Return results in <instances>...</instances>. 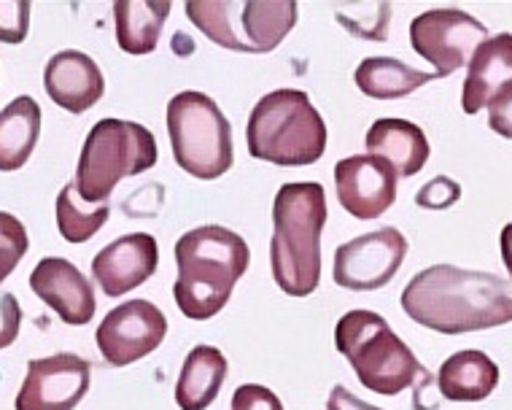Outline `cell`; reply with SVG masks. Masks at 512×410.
<instances>
[{
    "mask_svg": "<svg viewBox=\"0 0 512 410\" xmlns=\"http://www.w3.org/2000/svg\"><path fill=\"white\" fill-rule=\"evenodd\" d=\"M170 14L168 0H116V44L124 54H149L157 49Z\"/></svg>",
    "mask_w": 512,
    "mask_h": 410,
    "instance_id": "21",
    "label": "cell"
},
{
    "mask_svg": "<svg viewBox=\"0 0 512 410\" xmlns=\"http://www.w3.org/2000/svg\"><path fill=\"white\" fill-rule=\"evenodd\" d=\"M335 14L345 30L367 41H383L389 33L391 3H354L345 9H335Z\"/></svg>",
    "mask_w": 512,
    "mask_h": 410,
    "instance_id": "25",
    "label": "cell"
},
{
    "mask_svg": "<svg viewBox=\"0 0 512 410\" xmlns=\"http://www.w3.org/2000/svg\"><path fill=\"white\" fill-rule=\"evenodd\" d=\"M108 216H111V208L106 203L98 205L95 211L81 208L76 200V184H65L57 195V227L68 243H84L95 238L100 227L108 222Z\"/></svg>",
    "mask_w": 512,
    "mask_h": 410,
    "instance_id": "24",
    "label": "cell"
},
{
    "mask_svg": "<svg viewBox=\"0 0 512 410\" xmlns=\"http://www.w3.org/2000/svg\"><path fill=\"white\" fill-rule=\"evenodd\" d=\"M168 335V319L149 300H130L108 311L98 327V348L111 367H127L149 357Z\"/></svg>",
    "mask_w": 512,
    "mask_h": 410,
    "instance_id": "11",
    "label": "cell"
},
{
    "mask_svg": "<svg viewBox=\"0 0 512 410\" xmlns=\"http://www.w3.org/2000/svg\"><path fill=\"white\" fill-rule=\"evenodd\" d=\"M168 135L178 168L213 181L232 168V125L205 92H178L168 103Z\"/></svg>",
    "mask_w": 512,
    "mask_h": 410,
    "instance_id": "8",
    "label": "cell"
},
{
    "mask_svg": "<svg viewBox=\"0 0 512 410\" xmlns=\"http://www.w3.org/2000/svg\"><path fill=\"white\" fill-rule=\"evenodd\" d=\"M367 152L386 160L397 176L410 179L429 160V141L421 127L407 119H378L364 138Z\"/></svg>",
    "mask_w": 512,
    "mask_h": 410,
    "instance_id": "18",
    "label": "cell"
},
{
    "mask_svg": "<svg viewBox=\"0 0 512 410\" xmlns=\"http://www.w3.org/2000/svg\"><path fill=\"white\" fill-rule=\"evenodd\" d=\"M335 346L354 367L359 384L370 392L394 397L413 384H418V394L434 389L432 373L415 359L410 346L397 338V332L391 330L389 321L380 313L359 308L340 316Z\"/></svg>",
    "mask_w": 512,
    "mask_h": 410,
    "instance_id": "4",
    "label": "cell"
},
{
    "mask_svg": "<svg viewBox=\"0 0 512 410\" xmlns=\"http://www.w3.org/2000/svg\"><path fill=\"white\" fill-rule=\"evenodd\" d=\"M486 38L488 27L461 9L424 11L410 22V44L437 68V79L464 68Z\"/></svg>",
    "mask_w": 512,
    "mask_h": 410,
    "instance_id": "9",
    "label": "cell"
},
{
    "mask_svg": "<svg viewBox=\"0 0 512 410\" xmlns=\"http://www.w3.org/2000/svg\"><path fill=\"white\" fill-rule=\"evenodd\" d=\"M397 170L375 154L345 157L335 165L337 200L354 219H378L397 203Z\"/></svg>",
    "mask_w": 512,
    "mask_h": 410,
    "instance_id": "13",
    "label": "cell"
},
{
    "mask_svg": "<svg viewBox=\"0 0 512 410\" xmlns=\"http://www.w3.org/2000/svg\"><path fill=\"white\" fill-rule=\"evenodd\" d=\"M499 386V367L488 354L469 348L442 362L437 392L453 402H480Z\"/></svg>",
    "mask_w": 512,
    "mask_h": 410,
    "instance_id": "19",
    "label": "cell"
},
{
    "mask_svg": "<svg viewBox=\"0 0 512 410\" xmlns=\"http://www.w3.org/2000/svg\"><path fill=\"white\" fill-rule=\"evenodd\" d=\"M507 84H512V33H499L477 46L467 63V79L461 92L464 114L475 116Z\"/></svg>",
    "mask_w": 512,
    "mask_h": 410,
    "instance_id": "17",
    "label": "cell"
},
{
    "mask_svg": "<svg viewBox=\"0 0 512 410\" xmlns=\"http://www.w3.org/2000/svg\"><path fill=\"white\" fill-rule=\"evenodd\" d=\"M248 243L238 232L205 224L184 232L176 243L178 278L173 284L178 311L208 321L230 303L232 289L248 270Z\"/></svg>",
    "mask_w": 512,
    "mask_h": 410,
    "instance_id": "2",
    "label": "cell"
},
{
    "mask_svg": "<svg viewBox=\"0 0 512 410\" xmlns=\"http://www.w3.org/2000/svg\"><path fill=\"white\" fill-rule=\"evenodd\" d=\"M159 265L157 238L149 232H130L108 243L92 259V276L108 297H122L146 284Z\"/></svg>",
    "mask_w": 512,
    "mask_h": 410,
    "instance_id": "15",
    "label": "cell"
},
{
    "mask_svg": "<svg viewBox=\"0 0 512 410\" xmlns=\"http://www.w3.org/2000/svg\"><path fill=\"white\" fill-rule=\"evenodd\" d=\"M502 262L507 273H510V284H512V224H507L502 230Z\"/></svg>",
    "mask_w": 512,
    "mask_h": 410,
    "instance_id": "33",
    "label": "cell"
},
{
    "mask_svg": "<svg viewBox=\"0 0 512 410\" xmlns=\"http://www.w3.org/2000/svg\"><path fill=\"white\" fill-rule=\"evenodd\" d=\"M407 254V238L397 227L351 238L335 251V284L351 292H375L391 284Z\"/></svg>",
    "mask_w": 512,
    "mask_h": 410,
    "instance_id": "10",
    "label": "cell"
},
{
    "mask_svg": "<svg viewBox=\"0 0 512 410\" xmlns=\"http://www.w3.org/2000/svg\"><path fill=\"white\" fill-rule=\"evenodd\" d=\"M92 365L79 354L33 359L17 394V410H73L89 392Z\"/></svg>",
    "mask_w": 512,
    "mask_h": 410,
    "instance_id": "12",
    "label": "cell"
},
{
    "mask_svg": "<svg viewBox=\"0 0 512 410\" xmlns=\"http://www.w3.org/2000/svg\"><path fill=\"white\" fill-rule=\"evenodd\" d=\"M327 192L316 181L283 184L273 203L270 265L275 284L289 297H308L321 281V232Z\"/></svg>",
    "mask_w": 512,
    "mask_h": 410,
    "instance_id": "3",
    "label": "cell"
},
{
    "mask_svg": "<svg viewBox=\"0 0 512 410\" xmlns=\"http://www.w3.org/2000/svg\"><path fill=\"white\" fill-rule=\"evenodd\" d=\"M19 324H22V308H19L17 297L9 292L0 295V351L17 340Z\"/></svg>",
    "mask_w": 512,
    "mask_h": 410,
    "instance_id": "31",
    "label": "cell"
},
{
    "mask_svg": "<svg viewBox=\"0 0 512 410\" xmlns=\"http://www.w3.org/2000/svg\"><path fill=\"white\" fill-rule=\"evenodd\" d=\"M402 311L442 335L494 330L512 321V284L496 273L432 265L410 278Z\"/></svg>",
    "mask_w": 512,
    "mask_h": 410,
    "instance_id": "1",
    "label": "cell"
},
{
    "mask_svg": "<svg viewBox=\"0 0 512 410\" xmlns=\"http://www.w3.org/2000/svg\"><path fill=\"white\" fill-rule=\"evenodd\" d=\"M44 87L46 95L57 106L71 114H84L103 98L106 79L89 54L79 52V49H65L46 63Z\"/></svg>",
    "mask_w": 512,
    "mask_h": 410,
    "instance_id": "16",
    "label": "cell"
},
{
    "mask_svg": "<svg viewBox=\"0 0 512 410\" xmlns=\"http://www.w3.org/2000/svg\"><path fill=\"white\" fill-rule=\"evenodd\" d=\"M432 79H437L434 73L415 71L394 57H367L356 68V87L375 100L407 98Z\"/></svg>",
    "mask_w": 512,
    "mask_h": 410,
    "instance_id": "23",
    "label": "cell"
},
{
    "mask_svg": "<svg viewBox=\"0 0 512 410\" xmlns=\"http://www.w3.org/2000/svg\"><path fill=\"white\" fill-rule=\"evenodd\" d=\"M30 289L71 327H84L95 319L98 311L95 289L71 259H41L30 273Z\"/></svg>",
    "mask_w": 512,
    "mask_h": 410,
    "instance_id": "14",
    "label": "cell"
},
{
    "mask_svg": "<svg viewBox=\"0 0 512 410\" xmlns=\"http://www.w3.org/2000/svg\"><path fill=\"white\" fill-rule=\"evenodd\" d=\"M488 127L502 138H512V84L488 103Z\"/></svg>",
    "mask_w": 512,
    "mask_h": 410,
    "instance_id": "30",
    "label": "cell"
},
{
    "mask_svg": "<svg viewBox=\"0 0 512 410\" xmlns=\"http://www.w3.org/2000/svg\"><path fill=\"white\" fill-rule=\"evenodd\" d=\"M248 154L281 168L313 165L327 152V125L302 90L267 92L248 116Z\"/></svg>",
    "mask_w": 512,
    "mask_h": 410,
    "instance_id": "5",
    "label": "cell"
},
{
    "mask_svg": "<svg viewBox=\"0 0 512 410\" xmlns=\"http://www.w3.org/2000/svg\"><path fill=\"white\" fill-rule=\"evenodd\" d=\"M227 381V359L219 348L195 346L184 359L176 384V405L181 410H205Z\"/></svg>",
    "mask_w": 512,
    "mask_h": 410,
    "instance_id": "20",
    "label": "cell"
},
{
    "mask_svg": "<svg viewBox=\"0 0 512 410\" xmlns=\"http://www.w3.org/2000/svg\"><path fill=\"white\" fill-rule=\"evenodd\" d=\"M41 135V108L30 95L0 111V173H14L30 160Z\"/></svg>",
    "mask_w": 512,
    "mask_h": 410,
    "instance_id": "22",
    "label": "cell"
},
{
    "mask_svg": "<svg viewBox=\"0 0 512 410\" xmlns=\"http://www.w3.org/2000/svg\"><path fill=\"white\" fill-rule=\"evenodd\" d=\"M27 249H30V241H27L25 224L19 222L17 216L0 211V284L17 270Z\"/></svg>",
    "mask_w": 512,
    "mask_h": 410,
    "instance_id": "26",
    "label": "cell"
},
{
    "mask_svg": "<svg viewBox=\"0 0 512 410\" xmlns=\"http://www.w3.org/2000/svg\"><path fill=\"white\" fill-rule=\"evenodd\" d=\"M151 130L127 119H100L81 146L76 192L84 203H106L116 184L157 165Z\"/></svg>",
    "mask_w": 512,
    "mask_h": 410,
    "instance_id": "6",
    "label": "cell"
},
{
    "mask_svg": "<svg viewBox=\"0 0 512 410\" xmlns=\"http://www.w3.org/2000/svg\"><path fill=\"white\" fill-rule=\"evenodd\" d=\"M186 17L230 52L267 54L297 25L294 0H189Z\"/></svg>",
    "mask_w": 512,
    "mask_h": 410,
    "instance_id": "7",
    "label": "cell"
},
{
    "mask_svg": "<svg viewBox=\"0 0 512 410\" xmlns=\"http://www.w3.org/2000/svg\"><path fill=\"white\" fill-rule=\"evenodd\" d=\"M327 410H383V408H375L370 402L359 400L354 392H348L345 386H335L332 394H329L327 400Z\"/></svg>",
    "mask_w": 512,
    "mask_h": 410,
    "instance_id": "32",
    "label": "cell"
},
{
    "mask_svg": "<svg viewBox=\"0 0 512 410\" xmlns=\"http://www.w3.org/2000/svg\"><path fill=\"white\" fill-rule=\"evenodd\" d=\"M232 410H283V402L267 386L243 384L232 394Z\"/></svg>",
    "mask_w": 512,
    "mask_h": 410,
    "instance_id": "29",
    "label": "cell"
},
{
    "mask_svg": "<svg viewBox=\"0 0 512 410\" xmlns=\"http://www.w3.org/2000/svg\"><path fill=\"white\" fill-rule=\"evenodd\" d=\"M461 200V184L459 181L448 179V176H437L429 184L418 189L415 195V203L426 208V211H445Z\"/></svg>",
    "mask_w": 512,
    "mask_h": 410,
    "instance_id": "28",
    "label": "cell"
},
{
    "mask_svg": "<svg viewBox=\"0 0 512 410\" xmlns=\"http://www.w3.org/2000/svg\"><path fill=\"white\" fill-rule=\"evenodd\" d=\"M30 30V3L27 0H0V41L22 44Z\"/></svg>",
    "mask_w": 512,
    "mask_h": 410,
    "instance_id": "27",
    "label": "cell"
}]
</instances>
